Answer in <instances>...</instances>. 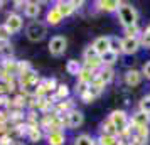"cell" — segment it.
Masks as SVG:
<instances>
[{
  "instance_id": "cell-1",
  "label": "cell",
  "mask_w": 150,
  "mask_h": 145,
  "mask_svg": "<svg viewBox=\"0 0 150 145\" xmlns=\"http://www.w3.org/2000/svg\"><path fill=\"white\" fill-rule=\"evenodd\" d=\"M116 14H118V21L123 25V29L133 27L138 24V12L132 4H122L120 8L116 10Z\"/></svg>"
},
{
  "instance_id": "cell-2",
  "label": "cell",
  "mask_w": 150,
  "mask_h": 145,
  "mask_svg": "<svg viewBox=\"0 0 150 145\" xmlns=\"http://www.w3.org/2000/svg\"><path fill=\"white\" fill-rule=\"evenodd\" d=\"M47 35V24L42 21H30L25 25V37L30 42H41Z\"/></svg>"
},
{
  "instance_id": "cell-3",
  "label": "cell",
  "mask_w": 150,
  "mask_h": 145,
  "mask_svg": "<svg viewBox=\"0 0 150 145\" xmlns=\"http://www.w3.org/2000/svg\"><path fill=\"white\" fill-rule=\"evenodd\" d=\"M47 49H49V52H51V56L59 57L68 49V39L64 35H54V37H51V41L47 44Z\"/></svg>"
},
{
  "instance_id": "cell-4",
  "label": "cell",
  "mask_w": 150,
  "mask_h": 145,
  "mask_svg": "<svg viewBox=\"0 0 150 145\" xmlns=\"http://www.w3.org/2000/svg\"><path fill=\"white\" fill-rule=\"evenodd\" d=\"M108 122L116 128V132H125L128 127V115L123 110H115L110 113Z\"/></svg>"
},
{
  "instance_id": "cell-5",
  "label": "cell",
  "mask_w": 150,
  "mask_h": 145,
  "mask_svg": "<svg viewBox=\"0 0 150 145\" xmlns=\"http://www.w3.org/2000/svg\"><path fill=\"white\" fill-rule=\"evenodd\" d=\"M4 25L8 29V32L10 34H19L24 27V19H22L21 14H17V12H10L7 15V19L4 22Z\"/></svg>"
},
{
  "instance_id": "cell-6",
  "label": "cell",
  "mask_w": 150,
  "mask_h": 145,
  "mask_svg": "<svg viewBox=\"0 0 150 145\" xmlns=\"http://www.w3.org/2000/svg\"><path fill=\"white\" fill-rule=\"evenodd\" d=\"M140 49V39L138 37H123L122 39V52L127 56H132L138 52Z\"/></svg>"
},
{
  "instance_id": "cell-7",
  "label": "cell",
  "mask_w": 150,
  "mask_h": 145,
  "mask_svg": "<svg viewBox=\"0 0 150 145\" xmlns=\"http://www.w3.org/2000/svg\"><path fill=\"white\" fill-rule=\"evenodd\" d=\"M84 123V115H83V111L79 110H69L68 113V127L71 130H74V128H79L81 125Z\"/></svg>"
},
{
  "instance_id": "cell-8",
  "label": "cell",
  "mask_w": 150,
  "mask_h": 145,
  "mask_svg": "<svg viewBox=\"0 0 150 145\" xmlns=\"http://www.w3.org/2000/svg\"><path fill=\"white\" fill-rule=\"evenodd\" d=\"M110 42H111L110 35H100V37H96L95 41H93L91 46L98 52V56H103L106 51H110Z\"/></svg>"
},
{
  "instance_id": "cell-9",
  "label": "cell",
  "mask_w": 150,
  "mask_h": 145,
  "mask_svg": "<svg viewBox=\"0 0 150 145\" xmlns=\"http://www.w3.org/2000/svg\"><path fill=\"white\" fill-rule=\"evenodd\" d=\"M123 79H125V83L128 84V86H138V84L142 83L143 79V74L142 71H137V69H128L125 74H123Z\"/></svg>"
},
{
  "instance_id": "cell-10",
  "label": "cell",
  "mask_w": 150,
  "mask_h": 145,
  "mask_svg": "<svg viewBox=\"0 0 150 145\" xmlns=\"http://www.w3.org/2000/svg\"><path fill=\"white\" fill-rule=\"evenodd\" d=\"M56 8H57V12L62 15V19H66V17H71V15L74 14V4L73 2H64V0H59V2H56Z\"/></svg>"
},
{
  "instance_id": "cell-11",
  "label": "cell",
  "mask_w": 150,
  "mask_h": 145,
  "mask_svg": "<svg viewBox=\"0 0 150 145\" xmlns=\"http://www.w3.org/2000/svg\"><path fill=\"white\" fill-rule=\"evenodd\" d=\"M132 123L135 125L137 128H145V127L150 125V115H147V113H143L140 110L135 111L132 115Z\"/></svg>"
},
{
  "instance_id": "cell-12",
  "label": "cell",
  "mask_w": 150,
  "mask_h": 145,
  "mask_svg": "<svg viewBox=\"0 0 150 145\" xmlns=\"http://www.w3.org/2000/svg\"><path fill=\"white\" fill-rule=\"evenodd\" d=\"M24 15H25L27 19L35 21V19L41 15V4H39V2H27L25 7H24Z\"/></svg>"
},
{
  "instance_id": "cell-13",
  "label": "cell",
  "mask_w": 150,
  "mask_h": 145,
  "mask_svg": "<svg viewBox=\"0 0 150 145\" xmlns=\"http://www.w3.org/2000/svg\"><path fill=\"white\" fill-rule=\"evenodd\" d=\"M95 5L98 10H103V12H116L122 4L118 0H98Z\"/></svg>"
},
{
  "instance_id": "cell-14",
  "label": "cell",
  "mask_w": 150,
  "mask_h": 145,
  "mask_svg": "<svg viewBox=\"0 0 150 145\" xmlns=\"http://www.w3.org/2000/svg\"><path fill=\"white\" fill-rule=\"evenodd\" d=\"M47 145H64L66 144V133L62 130H52L47 137Z\"/></svg>"
},
{
  "instance_id": "cell-15",
  "label": "cell",
  "mask_w": 150,
  "mask_h": 145,
  "mask_svg": "<svg viewBox=\"0 0 150 145\" xmlns=\"http://www.w3.org/2000/svg\"><path fill=\"white\" fill-rule=\"evenodd\" d=\"M62 21H64L62 15L57 12L56 7H51L47 10V14H46V24H47V25H59Z\"/></svg>"
},
{
  "instance_id": "cell-16",
  "label": "cell",
  "mask_w": 150,
  "mask_h": 145,
  "mask_svg": "<svg viewBox=\"0 0 150 145\" xmlns=\"http://www.w3.org/2000/svg\"><path fill=\"white\" fill-rule=\"evenodd\" d=\"M96 76H98V79L106 86V84H110L111 81H113V78H115V71H113L111 68H108V66H101L100 73H98Z\"/></svg>"
},
{
  "instance_id": "cell-17",
  "label": "cell",
  "mask_w": 150,
  "mask_h": 145,
  "mask_svg": "<svg viewBox=\"0 0 150 145\" xmlns=\"http://www.w3.org/2000/svg\"><path fill=\"white\" fill-rule=\"evenodd\" d=\"M100 59H101V66H108V68H111V66L118 61V52H115V51L110 49V51H106L103 56H100Z\"/></svg>"
},
{
  "instance_id": "cell-18",
  "label": "cell",
  "mask_w": 150,
  "mask_h": 145,
  "mask_svg": "<svg viewBox=\"0 0 150 145\" xmlns=\"http://www.w3.org/2000/svg\"><path fill=\"white\" fill-rule=\"evenodd\" d=\"M66 71H68L71 76H79V73L83 71L81 62L76 61V59H69L68 64H66Z\"/></svg>"
},
{
  "instance_id": "cell-19",
  "label": "cell",
  "mask_w": 150,
  "mask_h": 145,
  "mask_svg": "<svg viewBox=\"0 0 150 145\" xmlns=\"http://www.w3.org/2000/svg\"><path fill=\"white\" fill-rule=\"evenodd\" d=\"M74 145H96V140L88 133H81L74 138Z\"/></svg>"
},
{
  "instance_id": "cell-20",
  "label": "cell",
  "mask_w": 150,
  "mask_h": 145,
  "mask_svg": "<svg viewBox=\"0 0 150 145\" xmlns=\"http://www.w3.org/2000/svg\"><path fill=\"white\" fill-rule=\"evenodd\" d=\"M138 110L143 111V113H147V115H150V95H147V96H143L142 100H140Z\"/></svg>"
},
{
  "instance_id": "cell-21",
  "label": "cell",
  "mask_w": 150,
  "mask_h": 145,
  "mask_svg": "<svg viewBox=\"0 0 150 145\" xmlns=\"http://www.w3.org/2000/svg\"><path fill=\"white\" fill-rule=\"evenodd\" d=\"M116 133H118V132H116V128L110 123V122L101 123V135H115V137H116Z\"/></svg>"
},
{
  "instance_id": "cell-22",
  "label": "cell",
  "mask_w": 150,
  "mask_h": 145,
  "mask_svg": "<svg viewBox=\"0 0 150 145\" xmlns=\"http://www.w3.org/2000/svg\"><path fill=\"white\" fill-rule=\"evenodd\" d=\"M41 138H42V133H41L39 128H30V130H29V140H30V142L37 144Z\"/></svg>"
},
{
  "instance_id": "cell-23",
  "label": "cell",
  "mask_w": 150,
  "mask_h": 145,
  "mask_svg": "<svg viewBox=\"0 0 150 145\" xmlns=\"http://www.w3.org/2000/svg\"><path fill=\"white\" fill-rule=\"evenodd\" d=\"M56 95H57V98H68L69 96V86L68 84H59L56 88Z\"/></svg>"
},
{
  "instance_id": "cell-24",
  "label": "cell",
  "mask_w": 150,
  "mask_h": 145,
  "mask_svg": "<svg viewBox=\"0 0 150 145\" xmlns=\"http://www.w3.org/2000/svg\"><path fill=\"white\" fill-rule=\"evenodd\" d=\"M100 145H116V137L115 135H101Z\"/></svg>"
},
{
  "instance_id": "cell-25",
  "label": "cell",
  "mask_w": 150,
  "mask_h": 145,
  "mask_svg": "<svg viewBox=\"0 0 150 145\" xmlns=\"http://www.w3.org/2000/svg\"><path fill=\"white\" fill-rule=\"evenodd\" d=\"M10 35L12 34L8 32V29L2 24V25H0V42H7L8 39H10Z\"/></svg>"
},
{
  "instance_id": "cell-26",
  "label": "cell",
  "mask_w": 150,
  "mask_h": 145,
  "mask_svg": "<svg viewBox=\"0 0 150 145\" xmlns=\"http://www.w3.org/2000/svg\"><path fill=\"white\" fill-rule=\"evenodd\" d=\"M138 32H140L138 25H133V27H127V29H125V37H138Z\"/></svg>"
},
{
  "instance_id": "cell-27",
  "label": "cell",
  "mask_w": 150,
  "mask_h": 145,
  "mask_svg": "<svg viewBox=\"0 0 150 145\" xmlns=\"http://www.w3.org/2000/svg\"><path fill=\"white\" fill-rule=\"evenodd\" d=\"M41 88H46V90H56L57 86H56L54 79H46V81H44V86H41Z\"/></svg>"
},
{
  "instance_id": "cell-28",
  "label": "cell",
  "mask_w": 150,
  "mask_h": 145,
  "mask_svg": "<svg viewBox=\"0 0 150 145\" xmlns=\"http://www.w3.org/2000/svg\"><path fill=\"white\" fill-rule=\"evenodd\" d=\"M142 74H143V78L150 79V61H147L145 64H143V68H142Z\"/></svg>"
},
{
  "instance_id": "cell-29",
  "label": "cell",
  "mask_w": 150,
  "mask_h": 145,
  "mask_svg": "<svg viewBox=\"0 0 150 145\" xmlns=\"http://www.w3.org/2000/svg\"><path fill=\"white\" fill-rule=\"evenodd\" d=\"M25 4H27V2H14V5H15V8H17V10H19V8H22V10H24Z\"/></svg>"
},
{
  "instance_id": "cell-30",
  "label": "cell",
  "mask_w": 150,
  "mask_h": 145,
  "mask_svg": "<svg viewBox=\"0 0 150 145\" xmlns=\"http://www.w3.org/2000/svg\"><path fill=\"white\" fill-rule=\"evenodd\" d=\"M147 32H150V25H149V27H147Z\"/></svg>"
},
{
  "instance_id": "cell-31",
  "label": "cell",
  "mask_w": 150,
  "mask_h": 145,
  "mask_svg": "<svg viewBox=\"0 0 150 145\" xmlns=\"http://www.w3.org/2000/svg\"><path fill=\"white\" fill-rule=\"evenodd\" d=\"M2 5H4V2H0V8H2Z\"/></svg>"
},
{
  "instance_id": "cell-32",
  "label": "cell",
  "mask_w": 150,
  "mask_h": 145,
  "mask_svg": "<svg viewBox=\"0 0 150 145\" xmlns=\"http://www.w3.org/2000/svg\"><path fill=\"white\" fill-rule=\"evenodd\" d=\"M0 145H2V140H0Z\"/></svg>"
}]
</instances>
